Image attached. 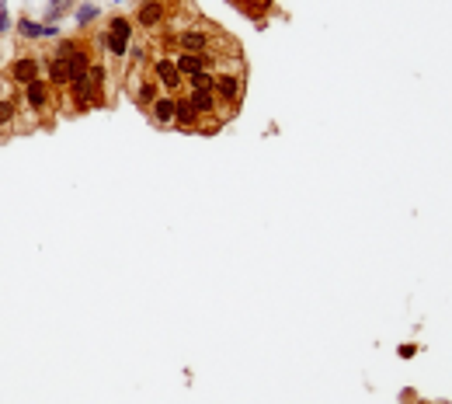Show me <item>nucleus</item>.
Returning a JSON list of instances; mask_svg holds the SVG:
<instances>
[{
  "label": "nucleus",
  "instance_id": "3",
  "mask_svg": "<svg viewBox=\"0 0 452 404\" xmlns=\"http://www.w3.org/2000/svg\"><path fill=\"white\" fill-rule=\"evenodd\" d=\"M18 95H21V105H25L28 112H35V115H46V112L56 105V88H53L46 77L32 81V84H28V88H21Z\"/></svg>",
  "mask_w": 452,
  "mask_h": 404
},
{
  "label": "nucleus",
  "instance_id": "21",
  "mask_svg": "<svg viewBox=\"0 0 452 404\" xmlns=\"http://www.w3.org/2000/svg\"><path fill=\"white\" fill-rule=\"evenodd\" d=\"M414 352H418V345H400V359H414Z\"/></svg>",
  "mask_w": 452,
  "mask_h": 404
},
{
  "label": "nucleus",
  "instance_id": "11",
  "mask_svg": "<svg viewBox=\"0 0 452 404\" xmlns=\"http://www.w3.org/2000/svg\"><path fill=\"white\" fill-rule=\"evenodd\" d=\"M174 126L184 129V133L198 129V112H195V105H191L188 95H174Z\"/></svg>",
  "mask_w": 452,
  "mask_h": 404
},
{
  "label": "nucleus",
  "instance_id": "16",
  "mask_svg": "<svg viewBox=\"0 0 452 404\" xmlns=\"http://www.w3.org/2000/svg\"><path fill=\"white\" fill-rule=\"evenodd\" d=\"M104 28H108L111 35H118V39H125V42H132V39H136V21H132L129 14H111Z\"/></svg>",
  "mask_w": 452,
  "mask_h": 404
},
{
  "label": "nucleus",
  "instance_id": "10",
  "mask_svg": "<svg viewBox=\"0 0 452 404\" xmlns=\"http://www.w3.org/2000/svg\"><path fill=\"white\" fill-rule=\"evenodd\" d=\"M129 91H132V101H136L139 108H150L153 101L164 95V91H160V84H157L153 77H146V81H143V77H139V81H132V77H129Z\"/></svg>",
  "mask_w": 452,
  "mask_h": 404
},
{
  "label": "nucleus",
  "instance_id": "23",
  "mask_svg": "<svg viewBox=\"0 0 452 404\" xmlns=\"http://www.w3.org/2000/svg\"><path fill=\"white\" fill-rule=\"evenodd\" d=\"M53 4H63V0H53Z\"/></svg>",
  "mask_w": 452,
  "mask_h": 404
},
{
  "label": "nucleus",
  "instance_id": "9",
  "mask_svg": "<svg viewBox=\"0 0 452 404\" xmlns=\"http://www.w3.org/2000/svg\"><path fill=\"white\" fill-rule=\"evenodd\" d=\"M63 60H67V74H70V84H74V81H81V77H88L90 63H94V56L88 53V46H81V42H77V46H74V49H70V53H67Z\"/></svg>",
  "mask_w": 452,
  "mask_h": 404
},
{
  "label": "nucleus",
  "instance_id": "14",
  "mask_svg": "<svg viewBox=\"0 0 452 404\" xmlns=\"http://www.w3.org/2000/svg\"><path fill=\"white\" fill-rule=\"evenodd\" d=\"M188 98L195 105V112H198V122L202 119H212V115H219L223 108H219V98L212 95V91H188Z\"/></svg>",
  "mask_w": 452,
  "mask_h": 404
},
{
  "label": "nucleus",
  "instance_id": "2",
  "mask_svg": "<svg viewBox=\"0 0 452 404\" xmlns=\"http://www.w3.org/2000/svg\"><path fill=\"white\" fill-rule=\"evenodd\" d=\"M42 70H46V63H42V56H35V53H18V56L7 63V77H11L14 88H28L32 81L42 77Z\"/></svg>",
  "mask_w": 452,
  "mask_h": 404
},
{
  "label": "nucleus",
  "instance_id": "18",
  "mask_svg": "<svg viewBox=\"0 0 452 404\" xmlns=\"http://www.w3.org/2000/svg\"><path fill=\"white\" fill-rule=\"evenodd\" d=\"M184 84H188V91H212V88H216V74H212V70H202V74L188 77Z\"/></svg>",
  "mask_w": 452,
  "mask_h": 404
},
{
  "label": "nucleus",
  "instance_id": "6",
  "mask_svg": "<svg viewBox=\"0 0 452 404\" xmlns=\"http://www.w3.org/2000/svg\"><path fill=\"white\" fill-rule=\"evenodd\" d=\"M67 98H70V108H74V112H88V108L104 101V91L94 88L90 77H81V81H74V84L67 88Z\"/></svg>",
  "mask_w": 452,
  "mask_h": 404
},
{
  "label": "nucleus",
  "instance_id": "5",
  "mask_svg": "<svg viewBox=\"0 0 452 404\" xmlns=\"http://www.w3.org/2000/svg\"><path fill=\"white\" fill-rule=\"evenodd\" d=\"M150 70H153V81L160 84L164 95H174V91L184 88V77H181L178 67H174V56H157V60H150Z\"/></svg>",
  "mask_w": 452,
  "mask_h": 404
},
{
  "label": "nucleus",
  "instance_id": "4",
  "mask_svg": "<svg viewBox=\"0 0 452 404\" xmlns=\"http://www.w3.org/2000/svg\"><path fill=\"white\" fill-rule=\"evenodd\" d=\"M174 42H178L181 53H209L212 28H205V25H184V28L174 32Z\"/></svg>",
  "mask_w": 452,
  "mask_h": 404
},
{
  "label": "nucleus",
  "instance_id": "19",
  "mask_svg": "<svg viewBox=\"0 0 452 404\" xmlns=\"http://www.w3.org/2000/svg\"><path fill=\"white\" fill-rule=\"evenodd\" d=\"M88 77H90V84H94V88H101V91H104V81H108V63H104V60H94V63H90V70H88Z\"/></svg>",
  "mask_w": 452,
  "mask_h": 404
},
{
  "label": "nucleus",
  "instance_id": "15",
  "mask_svg": "<svg viewBox=\"0 0 452 404\" xmlns=\"http://www.w3.org/2000/svg\"><path fill=\"white\" fill-rule=\"evenodd\" d=\"M146 112L157 126H174V95H160Z\"/></svg>",
  "mask_w": 452,
  "mask_h": 404
},
{
  "label": "nucleus",
  "instance_id": "12",
  "mask_svg": "<svg viewBox=\"0 0 452 404\" xmlns=\"http://www.w3.org/2000/svg\"><path fill=\"white\" fill-rule=\"evenodd\" d=\"M42 63H46V81H49L56 91H60V88H70V74H67V60H63V56L49 53Z\"/></svg>",
  "mask_w": 452,
  "mask_h": 404
},
{
  "label": "nucleus",
  "instance_id": "17",
  "mask_svg": "<svg viewBox=\"0 0 452 404\" xmlns=\"http://www.w3.org/2000/svg\"><path fill=\"white\" fill-rule=\"evenodd\" d=\"M97 39H101V49H104L108 56H115V60H125V53H129V46H132V42H125V39L111 35L108 28H104V32H101Z\"/></svg>",
  "mask_w": 452,
  "mask_h": 404
},
{
  "label": "nucleus",
  "instance_id": "13",
  "mask_svg": "<svg viewBox=\"0 0 452 404\" xmlns=\"http://www.w3.org/2000/svg\"><path fill=\"white\" fill-rule=\"evenodd\" d=\"M21 112V95H0V133H14Z\"/></svg>",
  "mask_w": 452,
  "mask_h": 404
},
{
  "label": "nucleus",
  "instance_id": "8",
  "mask_svg": "<svg viewBox=\"0 0 452 404\" xmlns=\"http://www.w3.org/2000/svg\"><path fill=\"white\" fill-rule=\"evenodd\" d=\"M18 39H25V42H49V39H60V28H53V25H46V21L21 18V21H18Z\"/></svg>",
  "mask_w": 452,
  "mask_h": 404
},
{
  "label": "nucleus",
  "instance_id": "22",
  "mask_svg": "<svg viewBox=\"0 0 452 404\" xmlns=\"http://www.w3.org/2000/svg\"><path fill=\"white\" fill-rule=\"evenodd\" d=\"M7 28H11V18H7V11L0 7V35H7Z\"/></svg>",
  "mask_w": 452,
  "mask_h": 404
},
{
  "label": "nucleus",
  "instance_id": "1",
  "mask_svg": "<svg viewBox=\"0 0 452 404\" xmlns=\"http://www.w3.org/2000/svg\"><path fill=\"white\" fill-rule=\"evenodd\" d=\"M212 95L219 98V108H240V101H244V70L240 67H219Z\"/></svg>",
  "mask_w": 452,
  "mask_h": 404
},
{
  "label": "nucleus",
  "instance_id": "7",
  "mask_svg": "<svg viewBox=\"0 0 452 404\" xmlns=\"http://www.w3.org/2000/svg\"><path fill=\"white\" fill-rule=\"evenodd\" d=\"M171 18V7H167V0H143L139 7H136V28H146V32H153V28H160L164 21Z\"/></svg>",
  "mask_w": 452,
  "mask_h": 404
},
{
  "label": "nucleus",
  "instance_id": "20",
  "mask_svg": "<svg viewBox=\"0 0 452 404\" xmlns=\"http://www.w3.org/2000/svg\"><path fill=\"white\" fill-rule=\"evenodd\" d=\"M94 18H97V7H94V4H84V7L77 11V25H90Z\"/></svg>",
  "mask_w": 452,
  "mask_h": 404
}]
</instances>
